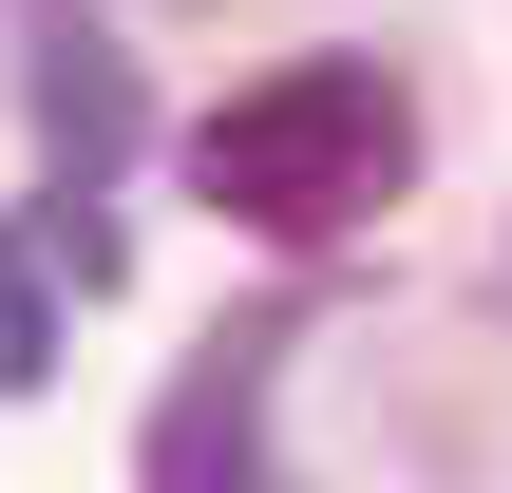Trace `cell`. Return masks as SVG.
I'll return each mask as SVG.
<instances>
[{"instance_id":"3","label":"cell","mask_w":512,"mask_h":493,"mask_svg":"<svg viewBox=\"0 0 512 493\" xmlns=\"http://www.w3.org/2000/svg\"><path fill=\"white\" fill-rule=\"evenodd\" d=\"M38 152H57L76 190L133 152V57H114V38H38Z\"/></svg>"},{"instance_id":"2","label":"cell","mask_w":512,"mask_h":493,"mask_svg":"<svg viewBox=\"0 0 512 493\" xmlns=\"http://www.w3.org/2000/svg\"><path fill=\"white\" fill-rule=\"evenodd\" d=\"M266 361H285V323H228V342L152 399V493H285L266 475Z\"/></svg>"},{"instance_id":"1","label":"cell","mask_w":512,"mask_h":493,"mask_svg":"<svg viewBox=\"0 0 512 493\" xmlns=\"http://www.w3.org/2000/svg\"><path fill=\"white\" fill-rule=\"evenodd\" d=\"M399 152H418V114H399L380 57H285V76H247V95L190 133V190H209L228 228H266V247H342V228L399 190Z\"/></svg>"},{"instance_id":"4","label":"cell","mask_w":512,"mask_h":493,"mask_svg":"<svg viewBox=\"0 0 512 493\" xmlns=\"http://www.w3.org/2000/svg\"><path fill=\"white\" fill-rule=\"evenodd\" d=\"M38 380H57V285L0 266V399H38Z\"/></svg>"}]
</instances>
